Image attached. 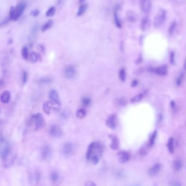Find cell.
I'll list each match as a JSON object with an SVG mask.
<instances>
[{"label":"cell","mask_w":186,"mask_h":186,"mask_svg":"<svg viewBox=\"0 0 186 186\" xmlns=\"http://www.w3.org/2000/svg\"><path fill=\"white\" fill-rule=\"evenodd\" d=\"M53 81V79L50 76H45L38 80V84L40 85H48L51 84Z\"/></svg>","instance_id":"603a6c76"},{"label":"cell","mask_w":186,"mask_h":186,"mask_svg":"<svg viewBox=\"0 0 186 186\" xmlns=\"http://www.w3.org/2000/svg\"><path fill=\"white\" fill-rule=\"evenodd\" d=\"M75 150L74 145L71 142H67L63 145L61 148V152L64 156H70L73 153Z\"/></svg>","instance_id":"52a82bcc"},{"label":"cell","mask_w":186,"mask_h":186,"mask_svg":"<svg viewBox=\"0 0 186 186\" xmlns=\"http://www.w3.org/2000/svg\"></svg>","instance_id":"816d5d0a"},{"label":"cell","mask_w":186,"mask_h":186,"mask_svg":"<svg viewBox=\"0 0 186 186\" xmlns=\"http://www.w3.org/2000/svg\"><path fill=\"white\" fill-rule=\"evenodd\" d=\"M61 175L59 171L57 170H53L50 174V178L51 182L54 185H57L61 181Z\"/></svg>","instance_id":"9a60e30c"},{"label":"cell","mask_w":186,"mask_h":186,"mask_svg":"<svg viewBox=\"0 0 186 186\" xmlns=\"http://www.w3.org/2000/svg\"><path fill=\"white\" fill-rule=\"evenodd\" d=\"M29 125L34 131H37L45 125V121L41 113L34 114L30 118Z\"/></svg>","instance_id":"7a4b0ae2"},{"label":"cell","mask_w":186,"mask_h":186,"mask_svg":"<svg viewBox=\"0 0 186 186\" xmlns=\"http://www.w3.org/2000/svg\"><path fill=\"white\" fill-rule=\"evenodd\" d=\"M39 13H40V12L39 10H38L37 9H34L31 12L30 15L33 17H38Z\"/></svg>","instance_id":"b9f144b4"},{"label":"cell","mask_w":186,"mask_h":186,"mask_svg":"<svg viewBox=\"0 0 186 186\" xmlns=\"http://www.w3.org/2000/svg\"><path fill=\"white\" fill-rule=\"evenodd\" d=\"M49 97L50 99V100L61 105L59 95V94L57 93V92L56 90L55 89L51 90L50 92H49Z\"/></svg>","instance_id":"ffe728a7"},{"label":"cell","mask_w":186,"mask_h":186,"mask_svg":"<svg viewBox=\"0 0 186 186\" xmlns=\"http://www.w3.org/2000/svg\"><path fill=\"white\" fill-rule=\"evenodd\" d=\"M150 71L154 72L159 76H165L168 74V68L165 65H162L156 68H150Z\"/></svg>","instance_id":"7c38bea8"},{"label":"cell","mask_w":186,"mask_h":186,"mask_svg":"<svg viewBox=\"0 0 186 186\" xmlns=\"http://www.w3.org/2000/svg\"><path fill=\"white\" fill-rule=\"evenodd\" d=\"M170 63L173 65L175 63V53L174 51H171L170 52Z\"/></svg>","instance_id":"ab89813d"},{"label":"cell","mask_w":186,"mask_h":186,"mask_svg":"<svg viewBox=\"0 0 186 186\" xmlns=\"http://www.w3.org/2000/svg\"><path fill=\"white\" fill-rule=\"evenodd\" d=\"M52 151L50 147L48 145H45L43 147L41 150V157L43 160H49L52 156Z\"/></svg>","instance_id":"8fae6325"},{"label":"cell","mask_w":186,"mask_h":186,"mask_svg":"<svg viewBox=\"0 0 186 186\" xmlns=\"http://www.w3.org/2000/svg\"><path fill=\"white\" fill-rule=\"evenodd\" d=\"M176 26H177V23L176 22V21H173L171 23L170 25L169 26V29H168L169 34L170 35H172L173 34L175 30L176 29Z\"/></svg>","instance_id":"8d00e7d4"},{"label":"cell","mask_w":186,"mask_h":186,"mask_svg":"<svg viewBox=\"0 0 186 186\" xmlns=\"http://www.w3.org/2000/svg\"><path fill=\"white\" fill-rule=\"evenodd\" d=\"M30 59L32 62L36 63L39 60L42 59V57L36 52H32L30 55Z\"/></svg>","instance_id":"4dcf8cb0"},{"label":"cell","mask_w":186,"mask_h":186,"mask_svg":"<svg viewBox=\"0 0 186 186\" xmlns=\"http://www.w3.org/2000/svg\"><path fill=\"white\" fill-rule=\"evenodd\" d=\"M91 102V99H89L88 97H84L81 100V103H82V105L83 106H85V107H87V106H89L90 103Z\"/></svg>","instance_id":"74e56055"},{"label":"cell","mask_w":186,"mask_h":186,"mask_svg":"<svg viewBox=\"0 0 186 186\" xmlns=\"http://www.w3.org/2000/svg\"><path fill=\"white\" fill-rule=\"evenodd\" d=\"M118 10H119V7L117 6L114 9V21L115 25L117 27L119 28H121L122 27V23L121 19L119 17L118 15Z\"/></svg>","instance_id":"44dd1931"},{"label":"cell","mask_w":186,"mask_h":186,"mask_svg":"<svg viewBox=\"0 0 186 186\" xmlns=\"http://www.w3.org/2000/svg\"><path fill=\"white\" fill-rule=\"evenodd\" d=\"M143 95L142 94H138L135 96H134L133 97H131L130 99V102L132 103L139 102L143 99Z\"/></svg>","instance_id":"f546056e"},{"label":"cell","mask_w":186,"mask_h":186,"mask_svg":"<svg viewBox=\"0 0 186 186\" xmlns=\"http://www.w3.org/2000/svg\"><path fill=\"white\" fill-rule=\"evenodd\" d=\"M49 133L52 137L58 138L63 135V131L59 126L54 125L50 127Z\"/></svg>","instance_id":"9c48e42d"},{"label":"cell","mask_w":186,"mask_h":186,"mask_svg":"<svg viewBox=\"0 0 186 186\" xmlns=\"http://www.w3.org/2000/svg\"><path fill=\"white\" fill-rule=\"evenodd\" d=\"M117 103L120 106H125L127 104V101L124 98H120L117 100Z\"/></svg>","instance_id":"60d3db41"},{"label":"cell","mask_w":186,"mask_h":186,"mask_svg":"<svg viewBox=\"0 0 186 186\" xmlns=\"http://www.w3.org/2000/svg\"><path fill=\"white\" fill-rule=\"evenodd\" d=\"M167 148L169 152L170 153H173L175 151V145H174V139L173 137H170L168 140Z\"/></svg>","instance_id":"4316f807"},{"label":"cell","mask_w":186,"mask_h":186,"mask_svg":"<svg viewBox=\"0 0 186 186\" xmlns=\"http://www.w3.org/2000/svg\"><path fill=\"white\" fill-rule=\"evenodd\" d=\"M185 78V74L184 72H181L180 75L178 76V78L176 80V85L178 86H180L182 85V82L183 81Z\"/></svg>","instance_id":"836d02e7"},{"label":"cell","mask_w":186,"mask_h":186,"mask_svg":"<svg viewBox=\"0 0 186 186\" xmlns=\"http://www.w3.org/2000/svg\"><path fill=\"white\" fill-rule=\"evenodd\" d=\"M104 151V146L101 143L93 142L89 144L86 152V159L93 164L96 165L101 158Z\"/></svg>","instance_id":"6da1fadb"},{"label":"cell","mask_w":186,"mask_h":186,"mask_svg":"<svg viewBox=\"0 0 186 186\" xmlns=\"http://www.w3.org/2000/svg\"><path fill=\"white\" fill-rule=\"evenodd\" d=\"M166 18V12L163 9H160L154 19L153 25L156 28L161 27L165 22Z\"/></svg>","instance_id":"5b68a950"},{"label":"cell","mask_w":186,"mask_h":186,"mask_svg":"<svg viewBox=\"0 0 186 186\" xmlns=\"http://www.w3.org/2000/svg\"><path fill=\"white\" fill-rule=\"evenodd\" d=\"M61 105L51 100L45 102L43 103V108L44 111L48 114H50L52 112H57L60 109Z\"/></svg>","instance_id":"8992f818"},{"label":"cell","mask_w":186,"mask_h":186,"mask_svg":"<svg viewBox=\"0 0 186 186\" xmlns=\"http://www.w3.org/2000/svg\"><path fill=\"white\" fill-rule=\"evenodd\" d=\"M118 161L120 163H125L130 160L131 155L129 152L124 151H120L117 153Z\"/></svg>","instance_id":"5bb4252c"},{"label":"cell","mask_w":186,"mask_h":186,"mask_svg":"<svg viewBox=\"0 0 186 186\" xmlns=\"http://www.w3.org/2000/svg\"><path fill=\"white\" fill-rule=\"evenodd\" d=\"M109 138L111 140L110 144V148L113 150H116L119 148L120 142L118 137L116 135H109Z\"/></svg>","instance_id":"e0dca14e"},{"label":"cell","mask_w":186,"mask_h":186,"mask_svg":"<svg viewBox=\"0 0 186 186\" xmlns=\"http://www.w3.org/2000/svg\"><path fill=\"white\" fill-rule=\"evenodd\" d=\"M170 105L171 108L173 109V110H175V108H176V103L174 100H171L170 103Z\"/></svg>","instance_id":"bcb514c9"},{"label":"cell","mask_w":186,"mask_h":186,"mask_svg":"<svg viewBox=\"0 0 186 186\" xmlns=\"http://www.w3.org/2000/svg\"><path fill=\"white\" fill-rule=\"evenodd\" d=\"M86 115V110L84 108L78 110L76 112V116L78 118L83 119Z\"/></svg>","instance_id":"1f68e13d"},{"label":"cell","mask_w":186,"mask_h":186,"mask_svg":"<svg viewBox=\"0 0 186 186\" xmlns=\"http://www.w3.org/2000/svg\"><path fill=\"white\" fill-rule=\"evenodd\" d=\"M87 8H88V6L87 4H85V3L81 4L78 8V11H77L76 16L78 17H80L81 16L83 15L86 12Z\"/></svg>","instance_id":"cb8c5ba5"},{"label":"cell","mask_w":186,"mask_h":186,"mask_svg":"<svg viewBox=\"0 0 186 186\" xmlns=\"http://www.w3.org/2000/svg\"></svg>","instance_id":"f5cc1de1"},{"label":"cell","mask_w":186,"mask_h":186,"mask_svg":"<svg viewBox=\"0 0 186 186\" xmlns=\"http://www.w3.org/2000/svg\"><path fill=\"white\" fill-rule=\"evenodd\" d=\"M56 13V9L54 7H51L45 13V15L47 17H52Z\"/></svg>","instance_id":"d590c367"},{"label":"cell","mask_w":186,"mask_h":186,"mask_svg":"<svg viewBox=\"0 0 186 186\" xmlns=\"http://www.w3.org/2000/svg\"><path fill=\"white\" fill-rule=\"evenodd\" d=\"M85 186H97L94 182L92 181H88L86 182Z\"/></svg>","instance_id":"ee69618b"},{"label":"cell","mask_w":186,"mask_h":186,"mask_svg":"<svg viewBox=\"0 0 186 186\" xmlns=\"http://www.w3.org/2000/svg\"><path fill=\"white\" fill-rule=\"evenodd\" d=\"M106 126L111 129H114L116 127V114L110 115L106 120Z\"/></svg>","instance_id":"2e32d148"},{"label":"cell","mask_w":186,"mask_h":186,"mask_svg":"<svg viewBox=\"0 0 186 186\" xmlns=\"http://www.w3.org/2000/svg\"><path fill=\"white\" fill-rule=\"evenodd\" d=\"M64 74L68 79H72L76 76V68L74 65H68L65 68Z\"/></svg>","instance_id":"30bf717a"},{"label":"cell","mask_w":186,"mask_h":186,"mask_svg":"<svg viewBox=\"0 0 186 186\" xmlns=\"http://www.w3.org/2000/svg\"><path fill=\"white\" fill-rule=\"evenodd\" d=\"M140 186V185H135V186Z\"/></svg>","instance_id":"f907efd6"},{"label":"cell","mask_w":186,"mask_h":186,"mask_svg":"<svg viewBox=\"0 0 186 186\" xmlns=\"http://www.w3.org/2000/svg\"><path fill=\"white\" fill-rule=\"evenodd\" d=\"M152 7L151 0H141V8L144 13H148Z\"/></svg>","instance_id":"ac0fdd59"},{"label":"cell","mask_w":186,"mask_h":186,"mask_svg":"<svg viewBox=\"0 0 186 186\" xmlns=\"http://www.w3.org/2000/svg\"><path fill=\"white\" fill-rule=\"evenodd\" d=\"M11 99V94L8 90H5L1 94L0 100L2 103L6 104L10 101Z\"/></svg>","instance_id":"d6986e66"},{"label":"cell","mask_w":186,"mask_h":186,"mask_svg":"<svg viewBox=\"0 0 186 186\" xmlns=\"http://www.w3.org/2000/svg\"><path fill=\"white\" fill-rule=\"evenodd\" d=\"M162 165L160 163H156L151 167L148 171V175L150 177H154L161 171Z\"/></svg>","instance_id":"4fadbf2b"},{"label":"cell","mask_w":186,"mask_h":186,"mask_svg":"<svg viewBox=\"0 0 186 186\" xmlns=\"http://www.w3.org/2000/svg\"><path fill=\"white\" fill-rule=\"evenodd\" d=\"M11 149L8 141L1 138V157L2 161H4L10 155Z\"/></svg>","instance_id":"277c9868"},{"label":"cell","mask_w":186,"mask_h":186,"mask_svg":"<svg viewBox=\"0 0 186 186\" xmlns=\"http://www.w3.org/2000/svg\"><path fill=\"white\" fill-rule=\"evenodd\" d=\"M85 1V0H79V3H80V4H83V3H84Z\"/></svg>","instance_id":"681fc988"},{"label":"cell","mask_w":186,"mask_h":186,"mask_svg":"<svg viewBox=\"0 0 186 186\" xmlns=\"http://www.w3.org/2000/svg\"><path fill=\"white\" fill-rule=\"evenodd\" d=\"M118 76L119 78L120 79V80L121 81H125L126 79V70L124 68H122L120 69V70L119 71L118 73Z\"/></svg>","instance_id":"d6a6232c"},{"label":"cell","mask_w":186,"mask_h":186,"mask_svg":"<svg viewBox=\"0 0 186 186\" xmlns=\"http://www.w3.org/2000/svg\"><path fill=\"white\" fill-rule=\"evenodd\" d=\"M29 179L32 185H36L40 182L41 180V174L38 170H34L29 174Z\"/></svg>","instance_id":"ba28073f"},{"label":"cell","mask_w":186,"mask_h":186,"mask_svg":"<svg viewBox=\"0 0 186 186\" xmlns=\"http://www.w3.org/2000/svg\"><path fill=\"white\" fill-rule=\"evenodd\" d=\"M21 55L23 57V58L25 59H28L29 57V50L28 48L26 46L23 47V48L21 50Z\"/></svg>","instance_id":"e575fe53"},{"label":"cell","mask_w":186,"mask_h":186,"mask_svg":"<svg viewBox=\"0 0 186 186\" xmlns=\"http://www.w3.org/2000/svg\"><path fill=\"white\" fill-rule=\"evenodd\" d=\"M183 163L182 161L180 160H177L173 161V169L176 171H180L181 169H182Z\"/></svg>","instance_id":"f1b7e54d"},{"label":"cell","mask_w":186,"mask_h":186,"mask_svg":"<svg viewBox=\"0 0 186 186\" xmlns=\"http://www.w3.org/2000/svg\"><path fill=\"white\" fill-rule=\"evenodd\" d=\"M183 67H184V69L186 71V59H185V61L184 62V64H183Z\"/></svg>","instance_id":"c3c4849f"},{"label":"cell","mask_w":186,"mask_h":186,"mask_svg":"<svg viewBox=\"0 0 186 186\" xmlns=\"http://www.w3.org/2000/svg\"><path fill=\"white\" fill-rule=\"evenodd\" d=\"M22 82L23 84H25L28 80V74L27 72L25 71H23L22 73V77H21Z\"/></svg>","instance_id":"f35d334b"},{"label":"cell","mask_w":186,"mask_h":186,"mask_svg":"<svg viewBox=\"0 0 186 186\" xmlns=\"http://www.w3.org/2000/svg\"><path fill=\"white\" fill-rule=\"evenodd\" d=\"M150 26V21L148 17H144L141 20L140 24L141 30L143 31H145L148 29Z\"/></svg>","instance_id":"7402d4cb"},{"label":"cell","mask_w":186,"mask_h":186,"mask_svg":"<svg viewBox=\"0 0 186 186\" xmlns=\"http://www.w3.org/2000/svg\"><path fill=\"white\" fill-rule=\"evenodd\" d=\"M54 25V21L52 20H49L47 21L46 23H45L44 25H43L41 28V31L42 32H45L48 30H49L51 27Z\"/></svg>","instance_id":"83f0119b"},{"label":"cell","mask_w":186,"mask_h":186,"mask_svg":"<svg viewBox=\"0 0 186 186\" xmlns=\"http://www.w3.org/2000/svg\"><path fill=\"white\" fill-rule=\"evenodd\" d=\"M61 116L64 118H67L68 115V113L66 112H63L61 114Z\"/></svg>","instance_id":"7dc6e473"},{"label":"cell","mask_w":186,"mask_h":186,"mask_svg":"<svg viewBox=\"0 0 186 186\" xmlns=\"http://www.w3.org/2000/svg\"><path fill=\"white\" fill-rule=\"evenodd\" d=\"M126 18L128 22L133 23L135 22L137 20V16L134 12L128 11L126 14Z\"/></svg>","instance_id":"d4e9b609"},{"label":"cell","mask_w":186,"mask_h":186,"mask_svg":"<svg viewBox=\"0 0 186 186\" xmlns=\"http://www.w3.org/2000/svg\"><path fill=\"white\" fill-rule=\"evenodd\" d=\"M26 4L25 2H21L16 7H12L9 10V19L11 20L17 21L21 17L25 10Z\"/></svg>","instance_id":"3957f363"},{"label":"cell","mask_w":186,"mask_h":186,"mask_svg":"<svg viewBox=\"0 0 186 186\" xmlns=\"http://www.w3.org/2000/svg\"><path fill=\"white\" fill-rule=\"evenodd\" d=\"M157 135V130H155L151 133V135L149 137L148 140V145L149 147H152L155 143V141L156 140Z\"/></svg>","instance_id":"484cf974"},{"label":"cell","mask_w":186,"mask_h":186,"mask_svg":"<svg viewBox=\"0 0 186 186\" xmlns=\"http://www.w3.org/2000/svg\"><path fill=\"white\" fill-rule=\"evenodd\" d=\"M170 186H182V185L178 181H173L170 183Z\"/></svg>","instance_id":"7bdbcfd3"},{"label":"cell","mask_w":186,"mask_h":186,"mask_svg":"<svg viewBox=\"0 0 186 186\" xmlns=\"http://www.w3.org/2000/svg\"><path fill=\"white\" fill-rule=\"evenodd\" d=\"M138 85V81L137 80H134L131 82V87L132 88L136 87Z\"/></svg>","instance_id":"f6af8a7d"}]
</instances>
